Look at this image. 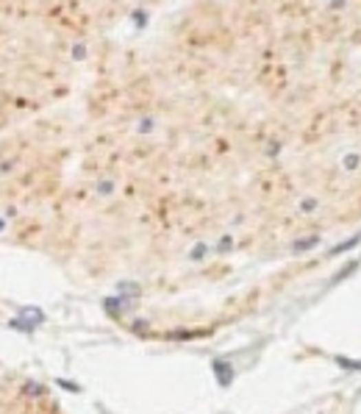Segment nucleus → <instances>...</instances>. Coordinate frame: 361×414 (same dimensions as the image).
<instances>
[{
    "label": "nucleus",
    "instance_id": "f257e3e1",
    "mask_svg": "<svg viewBox=\"0 0 361 414\" xmlns=\"http://www.w3.org/2000/svg\"><path fill=\"white\" fill-rule=\"evenodd\" d=\"M339 364H342V367H347V370H361V362H347V359H339Z\"/></svg>",
    "mask_w": 361,
    "mask_h": 414
}]
</instances>
